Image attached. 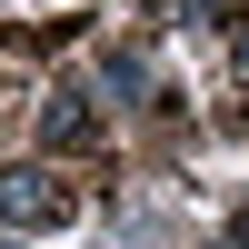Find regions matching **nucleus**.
<instances>
[{"label":"nucleus","instance_id":"obj_1","mask_svg":"<svg viewBox=\"0 0 249 249\" xmlns=\"http://www.w3.org/2000/svg\"><path fill=\"white\" fill-rule=\"evenodd\" d=\"M60 210H70V190H60L50 170H0V219H20V230H50Z\"/></svg>","mask_w":249,"mask_h":249},{"label":"nucleus","instance_id":"obj_2","mask_svg":"<svg viewBox=\"0 0 249 249\" xmlns=\"http://www.w3.org/2000/svg\"><path fill=\"white\" fill-rule=\"evenodd\" d=\"M40 130L70 150V140H90V110H80V100H50V110H40Z\"/></svg>","mask_w":249,"mask_h":249}]
</instances>
